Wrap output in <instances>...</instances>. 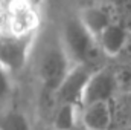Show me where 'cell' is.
<instances>
[{"mask_svg": "<svg viewBox=\"0 0 131 130\" xmlns=\"http://www.w3.org/2000/svg\"><path fill=\"white\" fill-rule=\"evenodd\" d=\"M113 110L110 101L93 103L81 107V124L84 130H110Z\"/></svg>", "mask_w": 131, "mask_h": 130, "instance_id": "8992f818", "label": "cell"}, {"mask_svg": "<svg viewBox=\"0 0 131 130\" xmlns=\"http://www.w3.org/2000/svg\"><path fill=\"white\" fill-rule=\"evenodd\" d=\"M12 95V75L0 64V106L6 104Z\"/></svg>", "mask_w": 131, "mask_h": 130, "instance_id": "8fae6325", "label": "cell"}, {"mask_svg": "<svg viewBox=\"0 0 131 130\" xmlns=\"http://www.w3.org/2000/svg\"><path fill=\"white\" fill-rule=\"evenodd\" d=\"M72 67H73V64L69 60V57L66 55L61 43L49 46L43 52L40 66H38V73H40L43 92L46 95L53 97L55 92L63 84V81L66 80V77Z\"/></svg>", "mask_w": 131, "mask_h": 130, "instance_id": "3957f363", "label": "cell"}, {"mask_svg": "<svg viewBox=\"0 0 131 130\" xmlns=\"http://www.w3.org/2000/svg\"><path fill=\"white\" fill-rule=\"evenodd\" d=\"M127 43V31L116 23H110L98 38V46L108 57H116Z\"/></svg>", "mask_w": 131, "mask_h": 130, "instance_id": "52a82bcc", "label": "cell"}, {"mask_svg": "<svg viewBox=\"0 0 131 130\" xmlns=\"http://www.w3.org/2000/svg\"><path fill=\"white\" fill-rule=\"evenodd\" d=\"M52 130H84L81 124V106L60 104L52 121Z\"/></svg>", "mask_w": 131, "mask_h": 130, "instance_id": "ba28073f", "label": "cell"}, {"mask_svg": "<svg viewBox=\"0 0 131 130\" xmlns=\"http://www.w3.org/2000/svg\"><path fill=\"white\" fill-rule=\"evenodd\" d=\"M78 18L82 23V26L96 38V41H98L99 35L102 34V31L111 23L108 14L104 9L96 8V6H89V8L82 9Z\"/></svg>", "mask_w": 131, "mask_h": 130, "instance_id": "9c48e42d", "label": "cell"}, {"mask_svg": "<svg viewBox=\"0 0 131 130\" xmlns=\"http://www.w3.org/2000/svg\"><path fill=\"white\" fill-rule=\"evenodd\" d=\"M93 72H95V67H92V64H73L66 80L63 81V84L55 92L53 98H57L60 104L81 106L82 90Z\"/></svg>", "mask_w": 131, "mask_h": 130, "instance_id": "277c9868", "label": "cell"}, {"mask_svg": "<svg viewBox=\"0 0 131 130\" xmlns=\"http://www.w3.org/2000/svg\"><path fill=\"white\" fill-rule=\"evenodd\" d=\"M60 43L72 64H92L98 49L96 38L82 26L79 18L66 22Z\"/></svg>", "mask_w": 131, "mask_h": 130, "instance_id": "6da1fadb", "label": "cell"}, {"mask_svg": "<svg viewBox=\"0 0 131 130\" xmlns=\"http://www.w3.org/2000/svg\"><path fill=\"white\" fill-rule=\"evenodd\" d=\"M0 130H31V123L28 116L20 110H2Z\"/></svg>", "mask_w": 131, "mask_h": 130, "instance_id": "30bf717a", "label": "cell"}, {"mask_svg": "<svg viewBox=\"0 0 131 130\" xmlns=\"http://www.w3.org/2000/svg\"><path fill=\"white\" fill-rule=\"evenodd\" d=\"M116 89V80L108 69H95L92 77L89 78L82 95H81V107L93 103L110 101Z\"/></svg>", "mask_w": 131, "mask_h": 130, "instance_id": "5b68a950", "label": "cell"}, {"mask_svg": "<svg viewBox=\"0 0 131 130\" xmlns=\"http://www.w3.org/2000/svg\"><path fill=\"white\" fill-rule=\"evenodd\" d=\"M32 41L34 32H14L0 22V64L11 75L20 72L25 67L29 58Z\"/></svg>", "mask_w": 131, "mask_h": 130, "instance_id": "7a4b0ae2", "label": "cell"}, {"mask_svg": "<svg viewBox=\"0 0 131 130\" xmlns=\"http://www.w3.org/2000/svg\"><path fill=\"white\" fill-rule=\"evenodd\" d=\"M37 2H40V0H37Z\"/></svg>", "mask_w": 131, "mask_h": 130, "instance_id": "7c38bea8", "label": "cell"}]
</instances>
